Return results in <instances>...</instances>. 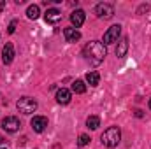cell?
Returning <instances> with one entry per match:
<instances>
[{
  "mask_svg": "<svg viewBox=\"0 0 151 149\" xmlns=\"http://www.w3.org/2000/svg\"><path fill=\"white\" fill-rule=\"evenodd\" d=\"M95 14L99 16V18H104V19H109L111 16L114 14V7L111 4H107V2H102V4H97V7H95Z\"/></svg>",
  "mask_w": 151,
  "mask_h": 149,
  "instance_id": "4",
  "label": "cell"
},
{
  "mask_svg": "<svg viewBox=\"0 0 151 149\" xmlns=\"http://www.w3.org/2000/svg\"><path fill=\"white\" fill-rule=\"evenodd\" d=\"M5 9V0H0V12Z\"/></svg>",
  "mask_w": 151,
  "mask_h": 149,
  "instance_id": "20",
  "label": "cell"
},
{
  "mask_svg": "<svg viewBox=\"0 0 151 149\" xmlns=\"http://www.w3.org/2000/svg\"><path fill=\"white\" fill-rule=\"evenodd\" d=\"M127 49H128V39H121L119 42H118V47H116V56L118 58H123L125 54H127Z\"/></svg>",
  "mask_w": 151,
  "mask_h": 149,
  "instance_id": "13",
  "label": "cell"
},
{
  "mask_svg": "<svg viewBox=\"0 0 151 149\" xmlns=\"http://www.w3.org/2000/svg\"><path fill=\"white\" fill-rule=\"evenodd\" d=\"M119 34H121V27H119V25H113V27H111V28H109V30L104 34V46L118 42Z\"/></svg>",
  "mask_w": 151,
  "mask_h": 149,
  "instance_id": "6",
  "label": "cell"
},
{
  "mask_svg": "<svg viewBox=\"0 0 151 149\" xmlns=\"http://www.w3.org/2000/svg\"><path fill=\"white\" fill-rule=\"evenodd\" d=\"M16 25H18L16 21H11V25H9V28H7V32H9V34H14V30H16Z\"/></svg>",
  "mask_w": 151,
  "mask_h": 149,
  "instance_id": "19",
  "label": "cell"
},
{
  "mask_svg": "<svg viewBox=\"0 0 151 149\" xmlns=\"http://www.w3.org/2000/svg\"><path fill=\"white\" fill-rule=\"evenodd\" d=\"M12 60H14V46L11 42H7L2 49V62L5 65H9V63H12Z\"/></svg>",
  "mask_w": 151,
  "mask_h": 149,
  "instance_id": "9",
  "label": "cell"
},
{
  "mask_svg": "<svg viewBox=\"0 0 151 149\" xmlns=\"http://www.w3.org/2000/svg\"><path fill=\"white\" fill-rule=\"evenodd\" d=\"M86 125H88V128L97 130V128L100 126V117H99V116H90V117L86 119Z\"/></svg>",
  "mask_w": 151,
  "mask_h": 149,
  "instance_id": "16",
  "label": "cell"
},
{
  "mask_svg": "<svg viewBox=\"0 0 151 149\" xmlns=\"http://www.w3.org/2000/svg\"><path fill=\"white\" fill-rule=\"evenodd\" d=\"M100 140H102V144H104L106 148H116V146L119 144V140H121V130H119L118 126H109V128L102 133Z\"/></svg>",
  "mask_w": 151,
  "mask_h": 149,
  "instance_id": "2",
  "label": "cell"
},
{
  "mask_svg": "<svg viewBox=\"0 0 151 149\" xmlns=\"http://www.w3.org/2000/svg\"><path fill=\"white\" fill-rule=\"evenodd\" d=\"M27 16L30 18V19H37L39 16H40V9H39V5H28V9H27Z\"/></svg>",
  "mask_w": 151,
  "mask_h": 149,
  "instance_id": "15",
  "label": "cell"
},
{
  "mask_svg": "<svg viewBox=\"0 0 151 149\" xmlns=\"http://www.w3.org/2000/svg\"><path fill=\"white\" fill-rule=\"evenodd\" d=\"M4 142H5V139H4V137L0 135V144H4Z\"/></svg>",
  "mask_w": 151,
  "mask_h": 149,
  "instance_id": "21",
  "label": "cell"
},
{
  "mask_svg": "<svg viewBox=\"0 0 151 149\" xmlns=\"http://www.w3.org/2000/svg\"><path fill=\"white\" fill-rule=\"evenodd\" d=\"M30 125H32L34 132L40 133V132H44L46 126H47V117H44V116H34L32 121H30Z\"/></svg>",
  "mask_w": 151,
  "mask_h": 149,
  "instance_id": "7",
  "label": "cell"
},
{
  "mask_svg": "<svg viewBox=\"0 0 151 149\" xmlns=\"http://www.w3.org/2000/svg\"><path fill=\"white\" fill-rule=\"evenodd\" d=\"M148 105H150V109H151V98H150V104H148Z\"/></svg>",
  "mask_w": 151,
  "mask_h": 149,
  "instance_id": "22",
  "label": "cell"
},
{
  "mask_svg": "<svg viewBox=\"0 0 151 149\" xmlns=\"http://www.w3.org/2000/svg\"><path fill=\"white\" fill-rule=\"evenodd\" d=\"M19 119L18 117H14V116H7V117H4L2 119V128L5 130V132H9V133H14V132H18L19 130Z\"/></svg>",
  "mask_w": 151,
  "mask_h": 149,
  "instance_id": "5",
  "label": "cell"
},
{
  "mask_svg": "<svg viewBox=\"0 0 151 149\" xmlns=\"http://www.w3.org/2000/svg\"><path fill=\"white\" fill-rule=\"evenodd\" d=\"M106 54H107V51H106V46L102 44V42H99V40H91V42H88L86 46H84V49H83V56H84V60L90 63V65H100L102 62H104V58H106Z\"/></svg>",
  "mask_w": 151,
  "mask_h": 149,
  "instance_id": "1",
  "label": "cell"
},
{
  "mask_svg": "<svg viewBox=\"0 0 151 149\" xmlns=\"http://www.w3.org/2000/svg\"><path fill=\"white\" fill-rule=\"evenodd\" d=\"M84 18H86V14H84V11H81V9H76L74 12L70 14V23L76 27V30H77L79 27H83Z\"/></svg>",
  "mask_w": 151,
  "mask_h": 149,
  "instance_id": "10",
  "label": "cell"
},
{
  "mask_svg": "<svg viewBox=\"0 0 151 149\" xmlns=\"http://www.w3.org/2000/svg\"><path fill=\"white\" fill-rule=\"evenodd\" d=\"M44 19H46V23H49V25H56V23L62 19V12H60L58 9H55V7H51V9L46 11Z\"/></svg>",
  "mask_w": 151,
  "mask_h": 149,
  "instance_id": "8",
  "label": "cell"
},
{
  "mask_svg": "<svg viewBox=\"0 0 151 149\" xmlns=\"http://www.w3.org/2000/svg\"><path fill=\"white\" fill-rule=\"evenodd\" d=\"M72 91L77 93V95L84 93V91H86V84H84L83 81H74V82H72Z\"/></svg>",
  "mask_w": 151,
  "mask_h": 149,
  "instance_id": "17",
  "label": "cell"
},
{
  "mask_svg": "<svg viewBox=\"0 0 151 149\" xmlns=\"http://www.w3.org/2000/svg\"><path fill=\"white\" fill-rule=\"evenodd\" d=\"M70 97H72V93H70L69 90H65V88H62V90L56 91V102L62 104V105L69 104V102H70Z\"/></svg>",
  "mask_w": 151,
  "mask_h": 149,
  "instance_id": "11",
  "label": "cell"
},
{
  "mask_svg": "<svg viewBox=\"0 0 151 149\" xmlns=\"http://www.w3.org/2000/svg\"><path fill=\"white\" fill-rule=\"evenodd\" d=\"M88 142H90V137H88L86 133L79 135V139H77V146H79V148H84V146H88Z\"/></svg>",
  "mask_w": 151,
  "mask_h": 149,
  "instance_id": "18",
  "label": "cell"
},
{
  "mask_svg": "<svg viewBox=\"0 0 151 149\" xmlns=\"http://www.w3.org/2000/svg\"><path fill=\"white\" fill-rule=\"evenodd\" d=\"M86 82H88L90 86H97V84L100 82V75H99V72H95V70L88 72V74H86Z\"/></svg>",
  "mask_w": 151,
  "mask_h": 149,
  "instance_id": "14",
  "label": "cell"
},
{
  "mask_svg": "<svg viewBox=\"0 0 151 149\" xmlns=\"http://www.w3.org/2000/svg\"><path fill=\"white\" fill-rule=\"evenodd\" d=\"M63 37L67 42H77L79 39H81V34H79V30H76V28H65L63 30Z\"/></svg>",
  "mask_w": 151,
  "mask_h": 149,
  "instance_id": "12",
  "label": "cell"
},
{
  "mask_svg": "<svg viewBox=\"0 0 151 149\" xmlns=\"http://www.w3.org/2000/svg\"><path fill=\"white\" fill-rule=\"evenodd\" d=\"M16 107L21 114H32V112L37 111V102L34 98H30V97H23V98L18 100Z\"/></svg>",
  "mask_w": 151,
  "mask_h": 149,
  "instance_id": "3",
  "label": "cell"
}]
</instances>
